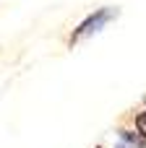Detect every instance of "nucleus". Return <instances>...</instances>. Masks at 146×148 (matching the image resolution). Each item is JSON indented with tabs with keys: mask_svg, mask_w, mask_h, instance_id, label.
<instances>
[{
	"mask_svg": "<svg viewBox=\"0 0 146 148\" xmlns=\"http://www.w3.org/2000/svg\"><path fill=\"white\" fill-rule=\"evenodd\" d=\"M112 16V10H97L94 16H89L78 29H76V34H73V42L76 39H81V36H89V34H94V31H99L104 23H107V18Z\"/></svg>",
	"mask_w": 146,
	"mask_h": 148,
	"instance_id": "1",
	"label": "nucleus"
},
{
	"mask_svg": "<svg viewBox=\"0 0 146 148\" xmlns=\"http://www.w3.org/2000/svg\"><path fill=\"white\" fill-rule=\"evenodd\" d=\"M118 148H144V135H133V133H120Z\"/></svg>",
	"mask_w": 146,
	"mask_h": 148,
	"instance_id": "2",
	"label": "nucleus"
},
{
	"mask_svg": "<svg viewBox=\"0 0 146 148\" xmlns=\"http://www.w3.org/2000/svg\"><path fill=\"white\" fill-rule=\"evenodd\" d=\"M136 127H138V133L146 138V109L138 114V117H136Z\"/></svg>",
	"mask_w": 146,
	"mask_h": 148,
	"instance_id": "3",
	"label": "nucleus"
}]
</instances>
